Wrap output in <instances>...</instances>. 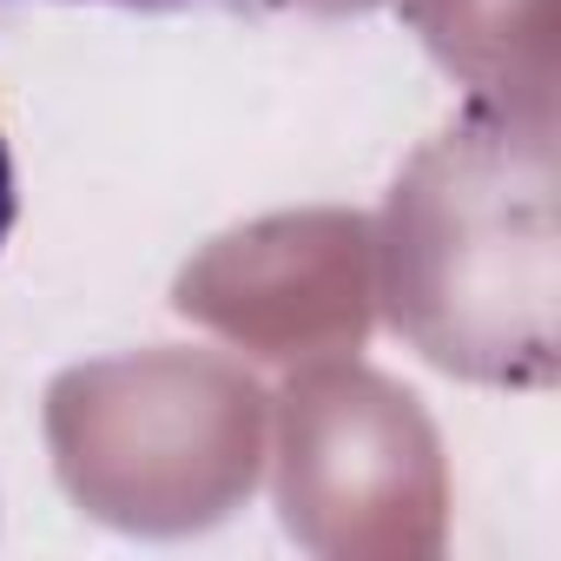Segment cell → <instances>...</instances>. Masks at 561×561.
<instances>
[{
  "label": "cell",
  "instance_id": "cell-1",
  "mask_svg": "<svg viewBox=\"0 0 561 561\" xmlns=\"http://www.w3.org/2000/svg\"><path fill=\"white\" fill-rule=\"evenodd\" d=\"M14 218H21V192H14V152H8V133H0V251H8Z\"/></svg>",
  "mask_w": 561,
  "mask_h": 561
},
{
  "label": "cell",
  "instance_id": "cell-2",
  "mask_svg": "<svg viewBox=\"0 0 561 561\" xmlns=\"http://www.w3.org/2000/svg\"><path fill=\"white\" fill-rule=\"evenodd\" d=\"M93 8H139V14H172V8H198V0H93Z\"/></svg>",
  "mask_w": 561,
  "mask_h": 561
}]
</instances>
